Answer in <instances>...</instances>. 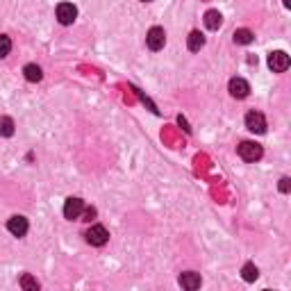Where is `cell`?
Masks as SVG:
<instances>
[{
	"instance_id": "21",
	"label": "cell",
	"mask_w": 291,
	"mask_h": 291,
	"mask_svg": "<svg viewBox=\"0 0 291 291\" xmlns=\"http://www.w3.org/2000/svg\"><path fill=\"white\" fill-rule=\"evenodd\" d=\"M291 5V0H284V7H289Z\"/></svg>"
},
{
	"instance_id": "17",
	"label": "cell",
	"mask_w": 291,
	"mask_h": 291,
	"mask_svg": "<svg viewBox=\"0 0 291 291\" xmlns=\"http://www.w3.org/2000/svg\"><path fill=\"white\" fill-rule=\"evenodd\" d=\"M21 286L28 289V291H37L39 289V282H37V277H32L30 273H25V275L21 277Z\"/></svg>"
},
{
	"instance_id": "19",
	"label": "cell",
	"mask_w": 291,
	"mask_h": 291,
	"mask_svg": "<svg viewBox=\"0 0 291 291\" xmlns=\"http://www.w3.org/2000/svg\"><path fill=\"white\" fill-rule=\"evenodd\" d=\"M289 182H291L289 178H282V180H280V191H282V193H289Z\"/></svg>"
},
{
	"instance_id": "22",
	"label": "cell",
	"mask_w": 291,
	"mask_h": 291,
	"mask_svg": "<svg viewBox=\"0 0 291 291\" xmlns=\"http://www.w3.org/2000/svg\"><path fill=\"white\" fill-rule=\"evenodd\" d=\"M141 3H153V0H141Z\"/></svg>"
},
{
	"instance_id": "3",
	"label": "cell",
	"mask_w": 291,
	"mask_h": 291,
	"mask_svg": "<svg viewBox=\"0 0 291 291\" xmlns=\"http://www.w3.org/2000/svg\"><path fill=\"white\" fill-rule=\"evenodd\" d=\"M84 237H87V243L100 248V246H105V243L109 241V232H107V227H105V225H91Z\"/></svg>"
},
{
	"instance_id": "15",
	"label": "cell",
	"mask_w": 291,
	"mask_h": 291,
	"mask_svg": "<svg viewBox=\"0 0 291 291\" xmlns=\"http://www.w3.org/2000/svg\"><path fill=\"white\" fill-rule=\"evenodd\" d=\"M241 277L246 282H255L257 277H259V271H257V266L252 264V261H246L243 264V268H241Z\"/></svg>"
},
{
	"instance_id": "8",
	"label": "cell",
	"mask_w": 291,
	"mask_h": 291,
	"mask_svg": "<svg viewBox=\"0 0 291 291\" xmlns=\"http://www.w3.org/2000/svg\"><path fill=\"white\" fill-rule=\"evenodd\" d=\"M7 230H10V234H14V237H25L28 230H30V223H28L25 216H12L10 221H7Z\"/></svg>"
},
{
	"instance_id": "16",
	"label": "cell",
	"mask_w": 291,
	"mask_h": 291,
	"mask_svg": "<svg viewBox=\"0 0 291 291\" xmlns=\"http://www.w3.org/2000/svg\"><path fill=\"white\" fill-rule=\"evenodd\" d=\"M12 134H14V119L0 116V137H12Z\"/></svg>"
},
{
	"instance_id": "5",
	"label": "cell",
	"mask_w": 291,
	"mask_h": 291,
	"mask_svg": "<svg viewBox=\"0 0 291 291\" xmlns=\"http://www.w3.org/2000/svg\"><path fill=\"white\" fill-rule=\"evenodd\" d=\"M268 69H271L273 73H284V71L289 69V55H286L284 50H273V53L268 55Z\"/></svg>"
},
{
	"instance_id": "20",
	"label": "cell",
	"mask_w": 291,
	"mask_h": 291,
	"mask_svg": "<svg viewBox=\"0 0 291 291\" xmlns=\"http://www.w3.org/2000/svg\"><path fill=\"white\" fill-rule=\"evenodd\" d=\"M178 123H180V125H182V128H184V130H187V132H191V128H189V125H187V121H184V119H182V116H178Z\"/></svg>"
},
{
	"instance_id": "11",
	"label": "cell",
	"mask_w": 291,
	"mask_h": 291,
	"mask_svg": "<svg viewBox=\"0 0 291 291\" xmlns=\"http://www.w3.org/2000/svg\"><path fill=\"white\" fill-rule=\"evenodd\" d=\"M221 23H223V16H221V12H218V10L205 12V28H207V30H218Z\"/></svg>"
},
{
	"instance_id": "4",
	"label": "cell",
	"mask_w": 291,
	"mask_h": 291,
	"mask_svg": "<svg viewBox=\"0 0 291 291\" xmlns=\"http://www.w3.org/2000/svg\"><path fill=\"white\" fill-rule=\"evenodd\" d=\"M55 14H57V21H60L62 25H71L78 19V7H75L73 3H60L57 10H55Z\"/></svg>"
},
{
	"instance_id": "10",
	"label": "cell",
	"mask_w": 291,
	"mask_h": 291,
	"mask_svg": "<svg viewBox=\"0 0 291 291\" xmlns=\"http://www.w3.org/2000/svg\"><path fill=\"white\" fill-rule=\"evenodd\" d=\"M178 282H180V286H182V289H187V291H196V289H200V284H202L200 275H198V273H193V271L182 273Z\"/></svg>"
},
{
	"instance_id": "6",
	"label": "cell",
	"mask_w": 291,
	"mask_h": 291,
	"mask_svg": "<svg viewBox=\"0 0 291 291\" xmlns=\"http://www.w3.org/2000/svg\"><path fill=\"white\" fill-rule=\"evenodd\" d=\"M82 212H84V200L82 198H66V202H64V216L69 218V221H78L80 216H82Z\"/></svg>"
},
{
	"instance_id": "9",
	"label": "cell",
	"mask_w": 291,
	"mask_h": 291,
	"mask_svg": "<svg viewBox=\"0 0 291 291\" xmlns=\"http://www.w3.org/2000/svg\"><path fill=\"white\" fill-rule=\"evenodd\" d=\"M227 89H230V96L232 98H246L248 94H250V84L246 82L243 78H232L230 84H227Z\"/></svg>"
},
{
	"instance_id": "13",
	"label": "cell",
	"mask_w": 291,
	"mask_h": 291,
	"mask_svg": "<svg viewBox=\"0 0 291 291\" xmlns=\"http://www.w3.org/2000/svg\"><path fill=\"white\" fill-rule=\"evenodd\" d=\"M23 75H25L28 82H41L44 71H41V66H37V64H25L23 66Z\"/></svg>"
},
{
	"instance_id": "14",
	"label": "cell",
	"mask_w": 291,
	"mask_h": 291,
	"mask_svg": "<svg viewBox=\"0 0 291 291\" xmlns=\"http://www.w3.org/2000/svg\"><path fill=\"white\" fill-rule=\"evenodd\" d=\"M232 39H234V44H239V46H248V44H252L255 35H252V32L248 30V28H239V30H234Z\"/></svg>"
},
{
	"instance_id": "7",
	"label": "cell",
	"mask_w": 291,
	"mask_h": 291,
	"mask_svg": "<svg viewBox=\"0 0 291 291\" xmlns=\"http://www.w3.org/2000/svg\"><path fill=\"white\" fill-rule=\"evenodd\" d=\"M243 121H246V128L250 130V132H255V134H264V132H266V119H264V114L248 112Z\"/></svg>"
},
{
	"instance_id": "18",
	"label": "cell",
	"mask_w": 291,
	"mask_h": 291,
	"mask_svg": "<svg viewBox=\"0 0 291 291\" xmlns=\"http://www.w3.org/2000/svg\"><path fill=\"white\" fill-rule=\"evenodd\" d=\"M12 53V39L7 35H0V60Z\"/></svg>"
},
{
	"instance_id": "12",
	"label": "cell",
	"mask_w": 291,
	"mask_h": 291,
	"mask_svg": "<svg viewBox=\"0 0 291 291\" xmlns=\"http://www.w3.org/2000/svg\"><path fill=\"white\" fill-rule=\"evenodd\" d=\"M202 46H205V35L198 32V30H193L191 35H189V39H187V48L191 50V53H200Z\"/></svg>"
},
{
	"instance_id": "1",
	"label": "cell",
	"mask_w": 291,
	"mask_h": 291,
	"mask_svg": "<svg viewBox=\"0 0 291 291\" xmlns=\"http://www.w3.org/2000/svg\"><path fill=\"white\" fill-rule=\"evenodd\" d=\"M237 153L243 162H259L261 155H264V148L255 141H241L239 143V148H237Z\"/></svg>"
},
{
	"instance_id": "2",
	"label": "cell",
	"mask_w": 291,
	"mask_h": 291,
	"mask_svg": "<svg viewBox=\"0 0 291 291\" xmlns=\"http://www.w3.org/2000/svg\"><path fill=\"white\" fill-rule=\"evenodd\" d=\"M164 44H166V32H164V28L153 25L148 30V35H146V46H148L153 53H157V50L164 48Z\"/></svg>"
}]
</instances>
